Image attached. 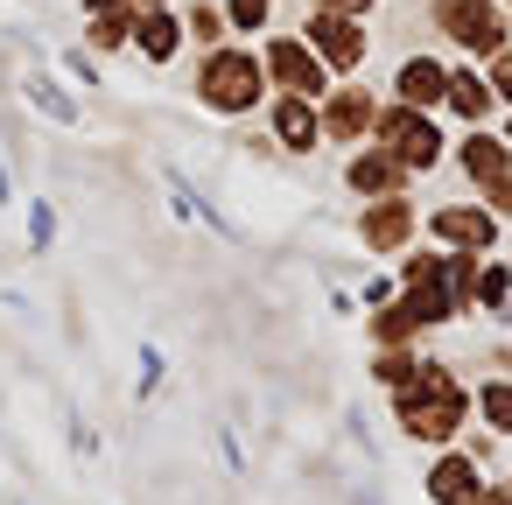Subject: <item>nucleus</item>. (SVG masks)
I'll list each match as a JSON object with an SVG mask.
<instances>
[{
    "label": "nucleus",
    "instance_id": "39448f33",
    "mask_svg": "<svg viewBox=\"0 0 512 505\" xmlns=\"http://www.w3.org/2000/svg\"><path fill=\"white\" fill-rule=\"evenodd\" d=\"M484 505H512V491H491V498H484Z\"/></svg>",
    "mask_w": 512,
    "mask_h": 505
},
{
    "label": "nucleus",
    "instance_id": "f03ea898",
    "mask_svg": "<svg viewBox=\"0 0 512 505\" xmlns=\"http://www.w3.org/2000/svg\"><path fill=\"white\" fill-rule=\"evenodd\" d=\"M29 92H36V106H43V113H57V120H78V106H71V99H64V92H57L50 78H36Z\"/></svg>",
    "mask_w": 512,
    "mask_h": 505
},
{
    "label": "nucleus",
    "instance_id": "f257e3e1",
    "mask_svg": "<svg viewBox=\"0 0 512 505\" xmlns=\"http://www.w3.org/2000/svg\"><path fill=\"white\" fill-rule=\"evenodd\" d=\"M428 491H435V505H470L477 470H470L463 456H442V463H435V477H428Z\"/></svg>",
    "mask_w": 512,
    "mask_h": 505
},
{
    "label": "nucleus",
    "instance_id": "7ed1b4c3",
    "mask_svg": "<svg viewBox=\"0 0 512 505\" xmlns=\"http://www.w3.org/2000/svg\"><path fill=\"white\" fill-rule=\"evenodd\" d=\"M484 414H491L498 428H512V386H491V393H484Z\"/></svg>",
    "mask_w": 512,
    "mask_h": 505
},
{
    "label": "nucleus",
    "instance_id": "20e7f679",
    "mask_svg": "<svg viewBox=\"0 0 512 505\" xmlns=\"http://www.w3.org/2000/svg\"><path fill=\"white\" fill-rule=\"evenodd\" d=\"M218 463H225V470H246V456H239V442H232L225 428H218Z\"/></svg>",
    "mask_w": 512,
    "mask_h": 505
}]
</instances>
